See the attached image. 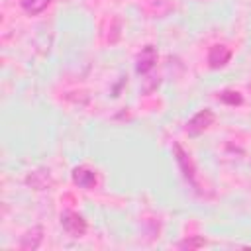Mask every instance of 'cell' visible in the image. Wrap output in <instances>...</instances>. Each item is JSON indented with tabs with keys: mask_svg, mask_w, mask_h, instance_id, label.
Wrapping results in <instances>:
<instances>
[{
	"mask_svg": "<svg viewBox=\"0 0 251 251\" xmlns=\"http://www.w3.org/2000/svg\"><path fill=\"white\" fill-rule=\"evenodd\" d=\"M173 157H175V161H176V165H178V169H180V175H182V178L190 184V188L194 190V192H198L200 194V182H198V175H196V165H194V161H192V157L182 149V145L180 143H173Z\"/></svg>",
	"mask_w": 251,
	"mask_h": 251,
	"instance_id": "6da1fadb",
	"label": "cell"
},
{
	"mask_svg": "<svg viewBox=\"0 0 251 251\" xmlns=\"http://www.w3.org/2000/svg\"><path fill=\"white\" fill-rule=\"evenodd\" d=\"M59 222H61L63 229H65L71 237H82V235L86 233V229H88L86 220H84L80 214L73 212V210H65V212H61Z\"/></svg>",
	"mask_w": 251,
	"mask_h": 251,
	"instance_id": "7a4b0ae2",
	"label": "cell"
},
{
	"mask_svg": "<svg viewBox=\"0 0 251 251\" xmlns=\"http://www.w3.org/2000/svg\"><path fill=\"white\" fill-rule=\"evenodd\" d=\"M214 122H216V114H214L210 108H204V110L196 112V114L188 120V124H186V133L192 135V137H196V135L204 133Z\"/></svg>",
	"mask_w": 251,
	"mask_h": 251,
	"instance_id": "3957f363",
	"label": "cell"
},
{
	"mask_svg": "<svg viewBox=\"0 0 251 251\" xmlns=\"http://www.w3.org/2000/svg\"><path fill=\"white\" fill-rule=\"evenodd\" d=\"M157 49H155V45H145V47H141V51L137 53V57H135V73L137 75H147L153 67H155V63H157Z\"/></svg>",
	"mask_w": 251,
	"mask_h": 251,
	"instance_id": "277c9868",
	"label": "cell"
},
{
	"mask_svg": "<svg viewBox=\"0 0 251 251\" xmlns=\"http://www.w3.org/2000/svg\"><path fill=\"white\" fill-rule=\"evenodd\" d=\"M71 176H73V182H75L78 188H82V190H92V188L96 186V173H94L92 169L84 167V165L75 167Z\"/></svg>",
	"mask_w": 251,
	"mask_h": 251,
	"instance_id": "5b68a950",
	"label": "cell"
},
{
	"mask_svg": "<svg viewBox=\"0 0 251 251\" xmlns=\"http://www.w3.org/2000/svg\"><path fill=\"white\" fill-rule=\"evenodd\" d=\"M231 49L227 45H212L208 51V67L210 69H222L229 63Z\"/></svg>",
	"mask_w": 251,
	"mask_h": 251,
	"instance_id": "8992f818",
	"label": "cell"
},
{
	"mask_svg": "<svg viewBox=\"0 0 251 251\" xmlns=\"http://www.w3.org/2000/svg\"><path fill=\"white\" fill-rule=\"evenodd\" d=\"M25 184L31 186L33 190H45L53 184V178H51V173L49 169H35L33 173H29L25 176Z\"/></svg>",
	"mask_w": 251,
	"mask_h": 251,
	"instance_id": "52a82bcc",
	"label": "cell"
},
{
	"mask_svg": "<svg viewBox=\"0 0 251 251\" xmlns=\"http://www.w3.org/2000/svg\"><path fill=\"white\" fill-rule=\"evenodd\" d=\"M41 241H43V227H41V226H33L31 229H27V231L22 235V239H20V249H24V251H33V249H37V247L41 245Z\"/></svg>",
	"mask_w": 251,
	"mask_h": 251,
	"instance_id": "ba28073f",
	"label": "cell"
},
{
	"mask_svg": "<svg viewBox=\"0 0 251 251\" xmlns=\"http://www.w3.org/2000/svg\"><path fill=\"white\" fill-rule=\"evenodd\" d=\"M49 2L51 0H22L20 6H22V10L27 16H37V14H41L49 6Z\"/></svg>",
	"mask_w": 251,
	"mask_h": 251,
	"instance_id": "9c48e42d",
	"label": "cell"
},
{
	"mask_svg": "<svg viewBox=\"0 0 251 251\" xmlns=\"http://www.w3.org/2000/svg\"><path fill=\"white\" fill-rule=\"evenodd\" d=\"M204 245H206V239H204L202 235H188V237H184V239H180V241L176 243V247H178V249H184V251L200 249V247H204Z\"/></svg>",
	"mask_w": 251,
	"mask_h": 251,
	"instance_id": "30bf717a",
	"label": "cell"
},
{
	"mask_svg": "<svg viewBox=\"0 0 251 251\" xmlns=\"http://www.w3.org/2000/svg\"><path fill=\"white\" fill-rule=\"evenodd\" d=\"M218 100L227 106H239L243 102V96L237 90H222V92H218Z\"/></svg>",
	"mask_w": 251,
	"mask_h": 251,
	"instance_id": "8fae6325",
	"label": "cell"
}]
</instances>
